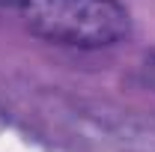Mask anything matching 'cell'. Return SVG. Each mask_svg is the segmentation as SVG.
Masks as SVG:
<instances>
[{"mask_svg":"<svg viewBox=\"0 0 155 152\" xmlns=\"http://www.w3.org/2000/svg\"><path fill=\"white\" fill-rule=\"evenodd\" d=\"M149 69H152V75H155V60H152V66H149Z\"/></svg>","mask_w":155,"mask_h":152,"instance_id":"cell-3","label":"cell"},{"mask_svg":"<svg viewBox=\"0 0 155 152\" xmlns=\"http://www.w3.org/2000/svg\"><path fill=\"white\" fill-rule=\"evenodd\" d=\"M9 6H24V0H0V9H9Z\"/></svg>","mask_w":155,"mask_h":152,"instance_id":"cell-2","label":"cell"},{"mask_svg":"<svg viewBox=\"0 0 155 152\" xmlns=\"http://www.w3.org/2000/svg\"><path fill=\"white\" fill-rule=\"evenodd\" d=\"M24 15L36 36L72 48H104L128 33L116 0H24Z\"/></svg>","mask_w":155,"mask_h":152,"instance_id":"cell-1","label":"cell"}]
</instances>
